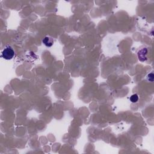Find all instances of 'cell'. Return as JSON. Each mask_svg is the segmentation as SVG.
Returning <instances> with one entry per match:
<instances>
[{"label":"cell","mask_w":154,"mask_h":154,"mask_svg":"<svg viewBox=\"0 0 154 154\" xmlns=\"http://www.w3.org/2000/svg\"><path fill=\"white\" fill-rule=\"evenodd\" d=\"M15 56V52L11 47H6L2 52V57L6 60H9L12 59Z\"/></svg>","instance_id":"6da1fadb"},{"label":"cell","mask_w":154,"mask_h":154,"mask_svg":"<svg viewBox=\"0 0 154 154\" xmlns=\"http://www.w3.org/2000/svg\"><path fill=\"white\" fill-rule=\"evenodd\" d=\"M147 50L146 48L139 51L138 52V56H139V59L141 62H145L146 60V54H147Z\"/></svg>","instance_id":"7a4b0ae2"},{"label":"cell","mask_w":154,"mask_h":154,"mask_svg":"<svg viewBox=\"0 0 154 154\" xmlns=\"http://www.w3.org/2000/svg\"><path fill=\"white\" fill-rule=\"evenodd\" d=\"M43 43H44L45 45H46L48 47H50L54 43V40L52 37H45L43 40Z\"/></svg>","instance_id":"3957f363"},{"label":"cell","mask_w":154,"mask_h":154,"mask_svg":"<svg viewBox=\"0 0 154 154\" xmlns=\"http://www.w3.org/2000/svg\"><path fill=\"white\" fill-rule=\"evenodd\" d=\"M130 100L133 103H135V102H137L138 101H139V96L137 94H134V95H133L132 96H131L130 98Z\"/></svg>","instance_id":"277c9868"},{"label":"cell","mask_w":154,"mask_h":154,"mask_svg":"<svg viewBox=\"0 0 154 154\" xmlns=\"http://www.w3.org/2000/svg\"><path fill=\"white\" fill-rule=\"evenodd\" d=\"M147 78H148V79H149H149L151 78V82H153V73H151V74H149L148 75V77H147Z\"/></svg>","instance_id":"5b68a950"}]
</instances>
